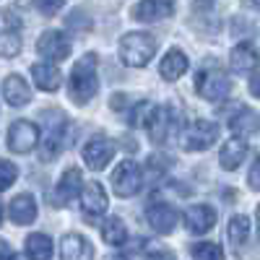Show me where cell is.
I'll use <instances>...</instances> for the list:
<instances>
[{
	"mask_svg": "<svg viewBox=\"0 0 260 260\" xmlns=\"http://www.w3.org/2000/svg\"><path fill=\"white\" fill-rule=\"evenodd\" d=\"M94 250L81 234H65L60 242V257L62 260H78V257H91Z\"/></svg>",
	"mask_w": 260,
	"mask_h": 260,
	"instance_id": "ffe728a7",
	"label": "cell"
},
{
	"mask_svg": "<svg viewBox=\"0 0 260 260\" xmlns=\"http://www.w3.org/2000/svg\"><path fill=\"white\" fill-rule=\"evenodd\" d=\"M192 257H224V250L216 242H198L192 247Z\"/></svg>",
	"mask_w": 260,
	"mask_h": 260,
	"instance_id": "f1b7e54d",
	"label": "cell"
},
{
	"mask_svg": "<svg viewBox=\"0 0 260 260\" xmlns=\"http://www.w3.org/2000/svg\"><path fill=\"white\" fill-rule=\"evenodd\" d=\"M16 177H18L16 164H11L8 159H0V192L8 190V187L16 182Z\"/></svg>",
	"mask_w": 260,
	"mask_h": 260,
	"instance_id": "83f0119b",
	"label": "cell"
},
{
	"mask_svg": "<svg viewBox=\"0 0 260 260\" xmlns=\"http://www.w3.org/2000/svg\"><path fill=\"white\" fill-rule=\"evenodd\" d=\"M146 219L151 224V229L159 232V234H172L180 221V213L172 208L169 203H154V206H148L146 211Z\"/></svg>",
	"mask_w": 260,
	"mask_h": 260,
	"instance_id": "30bf717a",
	"label": "cell"
},
{
	"mask_svg": "<svg viewBox=\"0 0 260 260\" xmlns=\"http://www.w3.org/2000/svg\"><path fill=\"white\" fill-rule=\"evenodd\" d=\"M195 89H198V94L208 102H221L229 96V89L232 83L226 78V73L221 68H213V65H208V68L198 71V78H195Z\"/></svg>",
	"mask_w": 260,
	"mask_h": 260,
	"instance_id": "3957f363",
	"label": "cell"
},
{
	"mask_svg": "<svg viewBox=\"0 0 260 260\" xmlns=\"http://www.w3.org/2000/svg\"><path fill=\"white\" fill-rule=\"evenodd\" d=\"M112 156H115V143L110 138H104V136H96L83 146V161L94 172H102L107 164H110Z\"/></svg>",
	"mask_w": 260,
	"mask_h": 260,
	"instance_id": "ba28073f",
	"label": "cell"
},
{
	"mask_svg": "<svg viewBox=\"0 0 260 260\" xmlns=\"http://www.w3.org/2000/svg\"><path fill=\"white\" fill-rule=\"evenodd\" d=\"M257 185H260V182H257V161H252V169H250V187L257 190Z\"/></svg>",
	"mask_w": 260,
	"mask_h": 260,
	"instance_id": "1f68e13d",
	"label": "cell"
},
{
	"mask_svg": "<svg viewBox=\"0 0 260 260\" xmlns=\"http://www.w3.org/2000/svg\"><path fill=\"white\" fill-rule=\"evenodd\" d=\"M34 6L45 13V16H52V13H57V11L65 6V0H34Z\"/></svg>",
	"mask_w": 260,
	"mask_h": 260,
	"instance_id": "f546056e",
	"label": "cell"
},
{
	"mask_svg": "<svg viewBox=\"0 0 260 260\" xmlns=\"http://www.w3.org/2000/svg\"><path fill=\"white\" fill-rule=\"evenodd\" d=\"M81 182H83L81 169H76V167L65 169L62 177H60V182H57L55 201H52V203H55V206H65L68 201H76V195H78V190H81Z\"/></svg>",
	"mask_w": 260,
	"mask_h": 260,
	"instance_id": "9a60e30c",
	"label": "cell"
},
{
	"mask_svg": "<svg viewBox=\"0 0 260 260\" xmlns=\"http://www.w3.org/2000/svg\"><path fill=\"white\" fill-rule=\"evenodd\" d=\"M226 234H229V242H232L234 247L245 245L247 237H250V219H247V216H232Z\"/></svg>",
	"mask_w": 260,
	"mask_h": 260,
	"instance_id": "484cf974",
	"label": "cell"
},
{
	"mask_svg": "<svg viewBox=\"0 0 260 260\" xmlns=\"http://www.w3.org/2000/svg\"><path fill=\"white\" fill-rule=\"evenodd\" d=\"M21 52V34L16 29L0 31V57H13Z\"/></svg>",
	"mask_w": 260,
	"mask_h": 260,
	"instance_id": "4316f807",
	"label": "cell"
},
{
	"mask_svg": "<svg viewBox=\"0 0 260 260\" xmlns=\"http://www.w3.org/2000/svg\"><path fill=\"white\" fill-rule=\"evenodd\" d=\"M37 219V201L31 195H16L11 201V221H16L18 226H26Z\"/></svg>",
	"mask_w": 260,
	"mask_h": 260,
	"instance_id": "d6986e66",
	"label": "cell"
},
{
	"mask_svg": "<svg viewBox=\"0 0 260 260\" xmlns=\"http://www.w3.org/2000/svg\"><path fill=\"white\" fill-rule=\"evenodd\" d=\"M245 156H247V143H245V138L237 136V138H229L221 146V156L219 159H221V167L232 172V169H237L245 161Z\"/></svg>",
	"mask_w": 260,
	"mask_h": 260,
	"instance_id": "44dd1931",
	"label": "cell"
},
{
	"mask_svg": "<svg viewBox=\"0 0 260 260\" xmlns=\"http://www.w3.org/2000/svg\"><path fill=\"white\" fill-rule=\"evenodd\" d=\"M96 55H83L76 65H73V73H71V99L73 104L83 107L89 104L91 96L99 89V76H96Z\"/></svg>",
	"mask_w": 260,
	"mask_h": 260,
	"instance_id": "6da1fadb",
	"label": "cell"
},
{
	"mask_svg": "<svg viewBox=\"0 0 260 260\" xmlns=\"http://www.w3.org/2000/svg\"><path fill=\"white\" fill-rule=\"evenodd\" d=\"M187 65H190V62H187V55H185L182 50H169V52L164 55L161 65H159V73H161L164 81H177V78L185 76Z\"/></svg>",
	"mask_w": 260,
	"mask_h": 260,
	"instance_id": "ac0fdd59",
	"label": "cell"
},
{
	"mask_svg": "<svg viewBox=\"0 0 260 260\" xmlns=\"http://www.w3.org/2000/svg\"><path fill=\"white\" fill-rule=\"evenodd\" d=\"M26 255L29 257H39V260H47L52 255V240L47 234H29L26 237Z\"/></svg>",
	"mask_w": 260,
	"mask_h": 260,
	"instance_id": "d4e9b609",
	"label": "cell"
},
{
	"mask_svg": "<svg viewBox=\"0 0 260 260\" xmlns=\"http://www.w3.org/2000/svg\"><path fill=\"white\" fill-rule=\"evenodd\" d=\"M156 55V39L148 31H133L120 39V60L130 68H143Z\"/></svg>",
	"mask_w": 260,
	"mask_h": 260,
	"instance_id": "7a4b0ae2",
	"label": "cell"
},
{
	"mask_svg": "<svg viewBox=\"0 0 260 260\" xmlns=\"http://www.w3.org/2000/svg\"><path fill=\"white\" fill-rule=\"evenodd\" d=\"M102 240L107 245H112V247H122L125 240H127V229L125 224L117 219V216H112V219H107L102 221Z\"/></svg>",
	"mask_w": 260,
	"mask_h": 260,
	"instance_id": "cb8c5ba5",
	"label": "cell"
},
{
	"mask_svg": "<svg viewBox=\"0 0 260 260\" xmlns=\"http://www.w3.org/2000/svg\"><path fill=\"white\" fill-rule=\"evenodd\" d=\"M81 208L86 219H99L107 211V192L99 182H89L81 192Z\"/></svg>",
	"mask_w": 260,
	"mask_h": 260,
	"instance_id": "4fadbf2b",
	"label": "cell"
},
{
	"mask_svg": "<svg viewBox=\"0 0 260 260\" xmlns=\"http://www.w3.org/2000/svg\"><path fill=\"white\" fill-rule=\"evenodd\" d=\"M219 138V125L211 120H195L182 136V146L187 151H206Z\"/></svg>",
	"mask_w": 260,
	"mask_h": 260,
	"instance_id": "5b68a950",
	"label": "cell"
},
{
	"mask_svg": "<svg viewBox=\"0 0 260 260\" xmlns=\"http://www.w3.org/2000/svg\"><path fill=\"white\" fill-rule=\"evenodd\" d=\"M37 52L47 60H65L71 55V39L62 31H45L37 42Z\"/></svg>",
	"mask_w": 260,
	"mask_h": 260,
	"instance_id": "9c48e42d",
	"label": "cell"
},
{
	"mask_svg": "<svg viewBox=\"0 0 260 260\" xmlns=\"http://www.w3.org/2000/svg\"><path fill=\"white\" fill-rule=\"evenodd\" d=\"M31 76H34V83L39 86L42 91H57L60 89V71L55 68V65H47V62H39L31 68Z\"/></svg>",
	"mask_w": 260,
	"mask_h": 260,
	"instance_id": "7402d4cb",
	"label": "cell"
},
{
	"mask_svg": "<svg viewBox=\"0 0 260 260\" xmlns=\"http://www.w3.org/2000/svg\"><path fill=\"white\" fill-rule=\"evenodd\" d=\"M39 143V127L29 120H16L8 130V148L13 154H29Z\"/></svg>",
	"mask_w": 260,
	"mask_h": 260,
	"instance_id": "8992f818",
	"label": "cell"
},
{
	"mask_svg": "<svg viewBox=\"0 0 260 260\" xmlns=\"http://www.w3.org/2000/svg\"><path fill=\"white\" fill-rule=\"evenodd\" d=\"M175 13V3L172 0H141L136 6L133 16L143 24H156V21H164Z\"/></svg>",
	"mask_w": 260,
	"mask_h": 260,
	"instance_id": "7c38bea8",
	"label": "cell"
},
{
	"mask_svg": "<svg viewBox=\"0 0 260 260\" xmlns=\"http://www.w3.org/2000/svg\"><path fill=\"white\" fill-rule=\"evenodd\" d=\"M143 185V172L133 159H122L112 172V187L120 198H133Z\"/></svg>",
	"mask_w": 260,
	"mask_h": 260,
	"instance_id": "277c9868",
	"label": "cell"
},
{
	"mask_svg": "<svg viewBox=\"0 0 260 260\" xmlns=\"http://www.w3.org/2000/svg\"><path fill=\"white\" fill-rule=\"evenodd\" d=\"M73 13H76V16H68V26H71V29H76V31H78V29L86 31V29L91 26V21L83 16V11H73Z\"/></svg>",
	"mask_w": 260,
	"mask_h": 260,
	"instance_id": "4dcf8cb0",
	"label": "cell"
},
{
	"mask_svg": "<svg viewBox=\"0 0 260 260\" xmlns=\"http://www.w3.org/2000/svg\"><path fill=\"white\" fill-rule=\"evenodd\" d=\"M0 257H13V250L6 245V240H0Z\"/></svg>",
	"mask_w": 260,
	"mask_h": 260,
	"instance_id": "d6a6232c",
	"label": "cell"
},
{
	"mask_svg": "<svg viewBox=\"0 0 260 260\" xmlns=\"http://www.w3.org/2000/svg\"><path fill=\"white\" fill-rule=\"evenodd\" d=\"M3 96L11 107H24L31 102V89H29V83L21 78V76H8L3 81Z\"/></svg>",
	"mask_w": 260,
	"mask_h": 260,
	"instance_id": "2e32d148",
	"label": "cell"
},
{
	"mask_svg": "<svg viewBox=\"0 0 260 260\" xmlns=\"http://www.w3.org/2000/svg\"><path fill=\"white\" fill-rule=\"evenodd\" d=\"M229 65H232V71L234 73H250L255 71V65H257V55H255V47L250 45V42H242V45H237L229 55Z\"/></svg>",
	"mask_w": 260,
	"mask_h": 260,
	"instance_id": "e0dca14e",
	"label": "cell"
},
{
	"mask_svg": "<svg viewBox=\"0 0 260 260\" xmlns=\"http://www.w3.org/2000/svg\"><path fill=\"white\" fill-rule=\"evenodd\" d=\"M0 221H3V206H0Z\"/></svg>",
	"mask_w": 260,
	"mask_h": 260,
	"instance_id": "836d02e7",
	"label": "cell"
},
{
	"mask_svg": "<svg viewBox=\"0 0 260 260\" xmlns=\"http://www.w3.org/2000/svg\"><path fill=\"white\" fill-rule=\"evenodd\" d=\"M213 224H216V211L211 206L201 203V206L187 208V213H185V226L190 234H206L213 229Z\"/></svg>",
	"mask_w": 260,
	"mask_h": 260,
	"instance_id": "5bb4252c",
	"label": "cell"
},
{
	"mask_svg": "<svg viewBox=\"0 0 260 260\" xmlns=\"http://www.w3.org/2000/svg\"><path fill=\"white\" fill-rule=\"evenodd\" d=\"M169 122H172L169 110L167 107H154V104L148 107V112L143 117V125H146V130H148V136H151L154 143H164L169 138Z\"/></svg>",
	"mask_w": 260,
	"mask_h": 260,
	"instance_id": "8fae6325",
	"label": "cell"
},
{
	"mask_svg": "<svg viewBox=\"0 0 260 260\" xmlns=\"http://www.w3.org/2000/svg\"><path fill=\"white\" fill-rule=\"evenodd\" d=\"M229 127H232V133L240 136V138L255 136V133H257V115H255V110H247V107H242V110L229 120Z\"/></svg>",
	"mask_w": 260,
	"mask_h": 260,
	"instance_id": "603a6c76",
	"label": "cell"
},
{
	"mask_svg": "<svg viewBox=\"0 0 260 260\" xmlns=\"http://www.w3.org/2000/svg\"><path fill=\"white\" fill-rule=\"evenodd\" d=\"M65 130H68V120H65L62 115H55L47 117V130H45V138H42V161H52L60 148H62V141H65Z\"/></svg>",
	"mask_w": 260,
	"mask_h": 260,
	"instance_id": "52a82bcc",
	"label": "cell"
}]
</instances>
